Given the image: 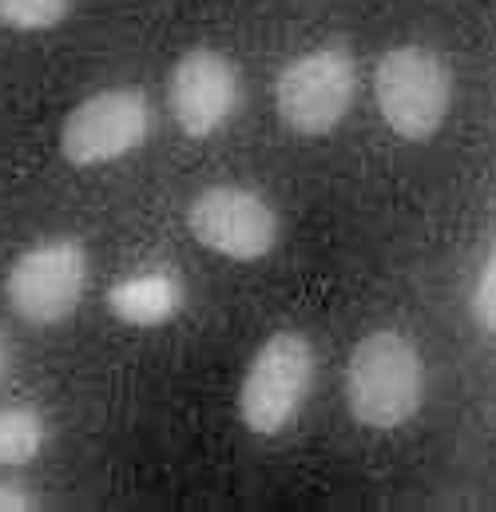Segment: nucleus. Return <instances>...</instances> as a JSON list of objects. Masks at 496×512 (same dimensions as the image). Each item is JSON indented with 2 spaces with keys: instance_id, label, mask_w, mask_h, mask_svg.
I'll return each instance as SVG.
<instances>
[{
  "instance_id": "9",
  "label": "nucleus",
  "mask_w": 496,
  "mask_h": 512,
  "mask_svg": "<svg viewBox=\"0 0 496 512\" xmlns=\"http://www.w3.org/2000/svg\"><path fill=\"white\" fill-rule=\"evenodd\" d=\"M108 306L127 326H139V330L163 326L183 306V282L171 270H143V274L124 278L120 286H112Z\"/></svg>"
},
{
  "instance_id": "5",
  "label": "nucleus",
  "mask_w": 496,
  "mask_h": 512,
  "mask_svg": "<svg viewBox=\"0 0 496 512\" xmlns=\"http://www.w3.org/2000/svg\"><path fill=\"white\" fill-rule=\"evenodd\" d=\"M358 92V68L346 48H314L290 60L274 80V112L298 135H330Z\"/></svg>"
},
{
  "instance_id": "14",
  "label": "nucleus",
  "mask_w": 496,
  "mask_h": 512,
  "mask_svg": "<svg viewBox=\"0 0 496 512\" xmlns=\"http://www.w3.org/2000/svg\"><path fill=\"white\" fill-rule=\"evenodd\" d=\"M4 370H8V354H4V342H0V378H4Z\"/></svg>"
},
{
  "instance_id": "1",
  "label": "nucleus",
  "mask_w": 496,
  "mask_h": 512,
  "mask_svg": "<svg viewBox=\"0 0 496 512\" xmlns=\"http://www.w3.org/2000/svg\"><path fill=\"white\" fill-rule=\"evenodd\" d=\"M425 401V362L397 330L366 334L346 362V409L358 425L389 433L417 417Z\"/></svg>"
},
{
  "instance_id": "10",
  "label": "nucleus",
  "mask_w": 496,
  "mask_h": 512,
  "mask_svg": "<svg viewBox=\"0 0 496 512\" xmlns=\"http://www.w3.org/2000/svg\"><path fill=\"white\" fill-rule=\"evenodd\" d=\"M48 441L44 417L36 409H0V465H28Z\"/></svg>"
},
{
  "instance_id": "11",
  "label": "nucleus",
  "mask_w": 496,
  "mask_h": 512,
  "mask_svg": "<svg viewBox=\"0 0 496 512\" xmlns=\"http://www.w3.org/2000/svg\"><path fill=\"white\" fill-rule=\"evenodd\" d=\"M72 0H0V28L12 32H48L64 24Z\"/></svg>"
},
{
  "instance_id": "2",
  "label": "nucleus",
  "mask_w": 496,
  "mask_h": 512,
  "mask_svg": "<svg viewBox=\"0 0 496 512\" xmlns=\"http://www.w3.org/2000/svg\"><path fill=\"white\" fill-rule=\"evenodd\" d=\"M373 100L389 131L405 143L433 139L453 104V72L425 44L389 48L373 68Z\"/></svg>"
},
{
  "instance_id": "6",
  "label": "nucleus",
  "mask_w": 496,
  "mask_h": 512,
  "mask_svg": "<svg viewBox=\"0 0 496 512\" xmlns=\"http://www.w3.org/2000/svg\"><path fill=\"white\" fill-rule=\"evenodd\" d=\"M151 135V104L139 88H104L76 104L60 128V155L72 167H104L139 151Z\"/></svg>"
},
{
  "instance_id": "7",
  "label": "nucleus",
  "mask_w": 496,
  "mask_h": 512,
  "mask_svg": "<svg viewBox=\"0 0 496 512\" xmlns=\"http://www.w3.org/2000/svg\"><path fill=\"white\" fill-rule=\"evenodd\" d=\"M187 231L195 235V243L231 262H258L278 243V215L258 191L223 183L191 199Z\"/></svg>"
},
{
  "instance_id": "13",
  "label": "nucleus",
  "mask_w": 496,
  "mask_h": 512,
  "mask_svg": "<svg viewBox=\"0 0 496 512\" xmlns=\"http://www.w3.org/2000/svg\"><path fill=\"white\" fill-rule=\"evenodd\" d=\"M36 509V497L20 485H0V512H24Z\"/></svg>"
},
{
  "instance_id": "3",
  "label": "nucleus",
  "mask_w": 496,
  "mask_h": 512,
  "mask_svg": "<svg viewBox=\"0 0 496 512\" xmlns=\"http://www.w3.org/2000/svg\"><path fill=\"white\" fill-rule=\"evenodd\" d=\"M310 378H314L310 342L298 330L270 334L250 358L243 385H239V421L258 437L282 433L298 417L310 393Z\"/></svg>"
},
{
  "instance_id": "12",
  "label": "nucleus",
  "mask_w": 496,
  "mask_h": 512,
  "mask_svg": "<svg viewBox=\"0 0 496 512\" xmlns=\"http://www.w3.org/2000/svg\"><path fill=\"white\" fill-rule=\"evenodd\" d=\"M473 318L496 334V243L489 258H485V266H481V278H477V290H473Z\"/></svg>"
},
{
  "instance_id": "4",
  "label": "nucleus",
  "mask_w": 496,
  "mask_h": 512,
  "mask_svg": "<svg viewBox=\"0 0 496 512\" xmlns=\"http://www.w3.org/2000/svg\"><path fill=\"white\" fill-rule=\"evenodd\" d=\"M88 274L92 266L80 239H44L8 266L4 294L16 318L32 326H60L76 314Z\"/></svg>"
},
{
  "instance_id": "8",
  "label": "nucleus",
  "mask_w": 496,
  "mask_h": 512,
  "mask_svg": "<svg viewBox=\"0 0 496 512\" xmlns=\"http://www.w3.org/2000/svg\"><path fill=\"white\" fill-rule=\"evenodd\" d=\"M167 104L183 135L207 139L239 108V72L215 48H191L175 60L167 80Z\"/></svg>"
}]
</instances>
